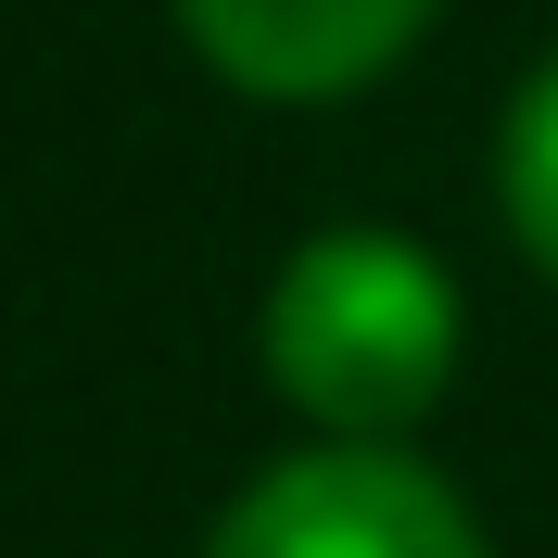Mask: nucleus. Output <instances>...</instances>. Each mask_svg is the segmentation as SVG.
<instances>
[{"label":"nucleus","mask_w":558,"mask_h":558,"mask_svg":"<svg viewBox=\"0 0 558 558\" xmlns=\"http://www.w3.org/2000/svg\"><path fill=\"white\" fill-rule=\"evenodd\" d=\"M267 381L330 445H393L457 381V279L393 229H317L267 279Z\"/></svg>","instance_id":"obj_1"},{"label":"nucleus","mask_w":558,"mask_h":558,"mask_svg":"<svg viewBox=\"0 0 558 558\" xmlns=\"http://www.w3.org/2000/svg\"><path fill=\"white\" fill-rule=\"evenodd\" d=\"M204 558H483V521L393 445H305L229 495Z\"/></svg>","instance_id":"obj_2"},{"label":"nucleus","mask_w":558,"mask_h":558,"mask_svg":"<svg viewBox=\"0 0 558 558\" xmlns=\"http://www.w3.org/2000/svg\"><path fill=\"white\" fill-rule=\"evenodd\" d=\"M178 26L254 102H330L432 26V0H178Z\"/></svg>","instance_id":"obj_3"},{"label":"nucleus","mask_w":558,"mask_h":558,"mask_svg":"<svg viewBox=\"0 0 558 558\" xmlns=\"http://www.w3.org/2000/svg\"><path fill=\"white\" fill-rule=\"evenodd\" d=\"M495 191H508V229H521V254L558 279V51L521 76V102H508V140H495Z\"/></svg>","instance_id":"obj_4"}]
</instances>
